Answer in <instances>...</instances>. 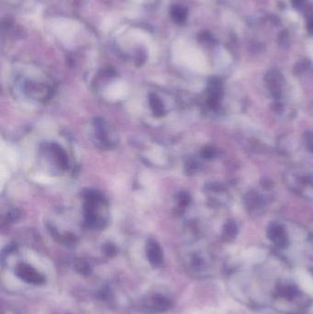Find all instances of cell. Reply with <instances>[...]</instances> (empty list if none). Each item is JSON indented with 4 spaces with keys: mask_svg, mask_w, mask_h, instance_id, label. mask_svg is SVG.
<instances>
[{
    "mask_svg": "<svg viewBox=\"0 0 313 314\" xmlns=\"http://www.w3.org/2000/svg\"><path fill=\"white\" fill-rule=\"evenodd\" d=\"M105 252L108 256H113L116 253V248L114 246L109 245L105 247Z\"/></svg>",
    "mask_w": 313,
    "mask_h": 314,
    "instance_id": "obj_9",
    "label": "cell"
},
{
    "mask_svg": "<svg viewBox=\"0 0 313 314\" xmlns=\"http://www.w3.org/2000/svg\"><path fill=\"white\" fill-rule=\"evenodd\" d=\"M307 24H308V31L310 33H313V10H310L308 12Z\"/></svg>",
    "mask_w": 313,
    "mask_h": 314,
    "instance_id": "obj_7",
    "label": "cell"
},
{
    "mask_svg": "<svg viewBox=\"0 0 313 314\" xmlns=\"http://www.w3.org/2000/svg\"><path fill=\"white\" fill-rule=\"evenodd\" d=\"M305 1L306 0H291V3H292V6L295 9L300 10L305 4Z\"/></svg>",
    "mask_w": 313,
    "mask_h": 314,
    "instance_id": "obj_8",
    "label": "cell"
},
{
    "mask_svg": "<svg viewBox=\"0 0 313 314\" xmlns=\"http://www.w3.org/2000/svg\"><path fill=\"white\" fill-rule=\"evenodd\" d=\"M75 269L82 275H89L91 272V267L89 263L83 259H79L75 262Z\"/></svg>",
    "mask_w": 313,
    "mask_h": 314,
    "instance_id": "obj_5",
    "label": "cell"
},
{
    "mask_svg": "<svg viewBox=\"0 0 313 314\" xmlns=\"http://www.w3.org/2000/svg\"><path fill=\"white\" fill-rule=\"evenodd\" d=\"M170 14L175 22L181 24L184 23L188 18V10L184 6L174 5L170 9Z\"/></svg>",
    "mask_w": 313,
    "mask_h": 314,
    "instance_id": "obj_4",
    "label": "cell"
},
{
    "mask_svg": "<svg viewBox=\"0 0 313 314\" xmlns=\"http://www.w3.org/2000/svg\"><path fill=\"white\" fill-rule=\"evenodd\" d=\"M148 305L151 309H154L156 311H166L171 308L172 303L168 298L164 296L154 295L149 299Z\"/></svg>",
    "mask_w": 313,
    "mask_h": 314,
    "instance_id": "obj_3",
    "label": "cell"
},
{
    "mask_svg": "<svg viewBox=\"0 0 313 314\" xmlns=\"http://www.w3.org/2000/svg\"><path fill=\"white\" fill-rule=\"evenodd\" d=\"M151 105L154 113L157 115H161L163 113V105L160 100L155 96L151 97Z\"/></svg>",
    "mask_w": 313,
    "mask_h": 314,
    "instance_id": "obj_6",
    "label": "cell"
},
{
    "mask_svg": "<svg viewBox=\"0 0 313 314\" xmlns=\"http://www.w3.org/2000/svg\"><path fill=\"white\" fill-rule=\"evenodd\" d=\"M16 275L18 278H21V280L28 284L40 286L45 283V278L41 273L38 272L36 269L25 264H21L17 267Z\"/></svg>",
    "mask_w": 313,
    "mask_h": 314,
    "instance_id": "obj_1",
    "label": "cell"
},
{
    "mask_svg": "<svg viewBox=\"0 0 313 314\" xmlns=\"http://www.w3.org/2000/svg\"><path fill=\"white\" fill-rule=\"evenodd\" d=\"M146 254L148 260L152 267H160L163 263V253L161 247L153 240L147 243Z\"/></svg>",
    "mask_w": 313,
    "mask_h": 314,
    "instance_id": "obj_2",
    "label": "cell"
}]
</instances>
